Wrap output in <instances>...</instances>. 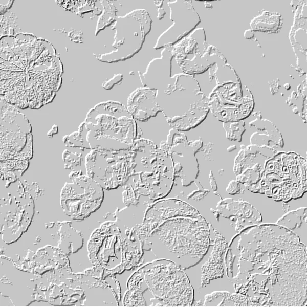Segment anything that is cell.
I'll return each mask as SVG.
<instances>
[{
	"label": "cell",
	"mask_w": 307,
	"mask_h": 307,
	"mask_svg": "<svg viewBox=\"0 0 307 307\" xmlns=\"http://www.w3.org/2000/svg\"><path fill=\"white\" fill-rule=\"evenodd\" d=\"M223 126L226 130V137L229 140L240 142L245 131V123L243 121L224 123Z\"/></svg>",
	"instance_id": "8fae6325"
},
{
	"label": "cell",
	"mask_w": 307,
	"mask_h": 307,
	"mask_svg": "<svg viewBox=\"0 0 307 307\" xmlns=\"http://www.w3.org/2000/svg\"><path fill=\"white\" fill-rule=\"evenodd\" d=\"M33 153L30 122L15 107L1 103V162L9 159L30 160Z\"/></svg>",
	"instance_id": "5b68a950"
},
{
	"label": "cell",
	"mask_w": 307,
	"mask_h": 307,
	"mask_svg": "<svg viewBox=\"0 0 307 307\" xmlns=\"http://www.w3.org/2000/svg\"><path fill=\"white\" fill-rule=\"evenodd\" d=\"M62 158L65 163L64 167L68 169H73L74 167L80 165L83 160L81 152H72L68 149L63 152Z\"/></svg>",
	"instance_id": "7c38bea8"
},
{
	"label": "cell",
	"mask_w": 307,
	"mask_h": 307,
	"mask_svg": "<svg viewBox=\"0 0 307 307\" xmlns=\"http://www.w3.org/2000/svg\"><path fill=\"white\" fill-rule=\"evenodd\" d=\"M85 140L90 149L128 151L137 136L135 119L120 103L107 101L96 105L84 121Z\"/></svg>",
	"instance_id": "6da1fadb"
},
{
	"label": "cell",
	"mask_w": 307,
	"mask_h": 307,
	"mask_svg": "<svg viewBox=\"0 0 307 307\" xmlns=\"http://www.w3.org/2000/svg\"><path fill=\"white\" fill-rule=\"evenodd\" d=\"M58 133V127L56 125H54L52 129L50 130L48 133L47 135L50 138H52L53 136L55 134H57Z\"/></svg>",
	"instance_id": "4fadbf2b"
},
{
	"label": "cell",
	"mask_w": 307,
	"mask_h": 307,
	"mask_svg": "<svg viewBox=\"0 0 307 307\" xmlns=\"http://www.w3.org/2000/svg\"><path fill=\"white\" fill-rule=\"evenodd\" d=\"M182 77V74L176 76L174 84H168L162 90L163 93H156V101L171 126L188 130L198 126L208 111L202 100H194L183 88Z\"/></svg>",
	"instance_id": "3957f363"
},
{
	"label": "cell",
	"mask_w": 307,
	"mask_h": 307,
	"mask_svg": "<svg viewBox=\"0 0 307 307\" xmlns=\"http://www.w3.org/2000/svg\"><path fill=\"white\" fill-rule=\"evenodd\" d=\"M195 222L189 218H176L161 225L151 236L154 252L158 256L172 260L182 267L185 256L192 257L201 232L193 228Z\"/></svg>",
	"instance_id": "277c9868"
},
{
	"label": "cell",
	"mask_w": 307,
	"mask_h": 307,
	"mask_svg": "<svg viewBox=\"0 0 307 307\" xmlns=\"http://www.w3.org/2000/svg\"><path fill=\"white\" fill-rule=\"evenodd\" d=\"M176 267L170 272L168 269L163 268L162 266L154 267L146 272V274L154 277L155 280L146 277L147 281L153 293L162 298L164 301L173 302L174 297H182L184 287L187 285L186 279L179 280V278L183 276L182 272Z\"/></svg>",
	"instance_id": "ba28073f"
},
{
	"label": "cell",
	"mask_w": 307,
	"mask_h": 307,
	"mask_svg": "<svg viewBox=\"0 0 307 307\" xmlns=\"http://www.w3.org/2000/svg\"><path fill=\"white\" fill-rule=\"evenodd\" d=\"M125 151L103 148L91 150L84 159L86 174L105 189L117 188L128 177L129 151Z\"/></svg>",
	"instance_id": "8992f818"
},
{
	"label": "cell",
	"mask_w": 307,
	"mask_h": 307,
	"mask_svg": "<svg viewBox=\"0 0 307 307\" xmlns=\"http://www.w3.org/2000/svg\"><path fill=\"white\" fill-rule=\"evenodd\" d=\"M129 176L136 187L162 195L170 190L174 180L172 158L165 149H158L150 141L139 140L129 150Z\"/></svg>",
	"instance_id": "7a4b0ae2"
},
{
	"label": "cell",
	"mask_w": 307,
	"mask_h": 307,
	"mask_svg": "<svg viewBox=\"0 0 307 307\" xmlns=\"http://www.w3.org/2000/svg\"><path fill=\"white\" fill-rule=\"evenodd\" d=\"M230 149V150H228V151H229V152H230V151H233V150H234L235 149H236V147L235 145H233L230 146V147H229L228 148V149Z\"/></svg>",
	"instance_id": "5bb4252c"
},
{
	"label": "cell",
	"mask_w": 307,
	"mask_h": 307,
	"mask_svg": "<svg viewBox=\"0 0 307 307\" xmlns=\"http://www.w3.org/2000/svg\"><path fill=\"white\" fill-rule=\"evenodd\" d=\"M127 108L139 121H147L161 111L156 101V91L146 87L133 93L128 98Z\"/></svg>",
	"instance_id": "9c48e42d"
},
{
	"label": "cell",
	"mask_w": 307,
	"mask_h": 307,
	"mask_svg": "<svg viewBox=\"0 0 307 307\" xmlns=\"http://www.w3.org/2000/svg\"><path fill=\"white\" fill-rule=\"evenodd\" d=\"M29 165V160L9 159L1 162V180L5 185L17 181Z\"/></svg>",
	"instance_id": "30bf717a"
},
{
	"label": "cell",
	"mask_w": 307,
	"mask_h": 307,
	"mask_svg": "<svg viewBox=\"0 0 307 307\" xmlns=\"http://www.w3.org/2000/svg\"><path fill=\"white\" fill-rule=\"evenodd\" d=\"M72 182H66L61 191V205L68 214L84 216L95 210L103 197L102 187L84 174L82 170H74L69 175Z\"/></svg>",
	"instance_id": "52a82bcc"
}]
</instances>
